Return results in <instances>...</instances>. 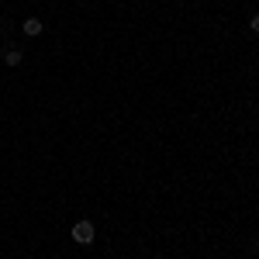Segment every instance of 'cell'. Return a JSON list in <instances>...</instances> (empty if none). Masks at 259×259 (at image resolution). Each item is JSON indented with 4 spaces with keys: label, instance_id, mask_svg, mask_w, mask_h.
Listing matches in <instances>:
<instances>
[{
    "label": "cell",
    "instance_id": "2",
    "mask_svg": "<svg viewBox=\"0 0 259 259\" xmlns=\"http://www.w3.org/2000/svg\"><path fill=\"white\" fill-rule=\"evenodd\" d=\"M21 28H24V35H31V38H35V35H41V21L38 18H28Z\"/></svg>",
    "mask_w": 259,
    "mask_h": 259
},
{
    "label": "cell",
    "instance_id": "1",
    "mask_svg": "<svg viewBox=\"0 0 259 259\" xmlns=\"http://www.w3.org/2000/svg\"><path fill=\"white\" fill-rule=\"evenodd\" d=\"M94 239H97V228H94L90 221H76V225H73V242H80V245H90Z\"/></svg>",
    "mask_w": 259,
    "mask_h": 259
},
{
    "label": "cell",
    "instance_id": "4",
    "mask_svg": "<svg viewBox=\"0 0 259 259\" xmlns=\"http://www.w3.org/2000/svg\"><path fill=\"white\" fill-rule=\"evenodd\" d=\"M249 28H252V31H259V14H256L252 21H249Z\"/></svg>",
    "mask_w": 259,
    "mask_h": 259
},
{
    "label": "cell",
    "instance_id": "3",
    "mask_svg": "<svg viewBox=\"0 0 259 259\" xmlns=\"http://www.w3.org/2000/svg\"><path fill=\"white\" fill-rule=\"evenodd\" d=\"M21 59H24V52H21V49H7V56H4L7 66H21Z\"/></svg>",
    "mask_w": 259,
    "mask_h": 259
}]
</instances>
